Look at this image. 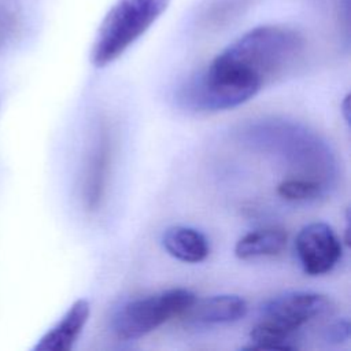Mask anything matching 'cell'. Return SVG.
Listing matches in <instances>:
<instances>
[{
  "mask_svg": "<svg viewBox=\"0 0 351 351\" xmlns=\"http://www.w3.org/2000/svg\"><path fill=\"white\" fill-rule=\"evenodd\" d=\"M304 38L285 25L256 26L219 52L211 66L243 77L261 89L295 69L304 53Z\"/></svg>",
  "mask_w": 351,
  "mask_h": 351,
  "instance_id": "cell-1",
  "label": "cell"
},
{
  "mask_svg": "<svg viewBox=\"0 0 351 351\" xmlns=\"http://www.w3.org/2000/svg\"><path fill=\"white\" fill-rule=\"evenodd\" d=\"M169 3L170 0H117L95 36L92 64L101 69L118 59L152 26Z\"/></svg>",
  "mask_w": 351,
  "mask_h": 351,
  "instance_id": "cell-2",
  "label": "cell"
},
{
  "mask_svg": "<svg viewBox=\"0 0 351 351\" xmlns=\"http://www.w3.org/2000/svg\"><path fill=\"white\" fill-rule=\"evenodd\" d=\"M247 133L255 144L270 148L289 166L311 171L315 180L328 184L329 173L333 169L332 154L310 132L292 123L267 122L251 126Z\"/></svg>",
  "mask_w": 351,
  "mask_h": 351,
  "instance_id": "cell-3",
  "label": "cell"
},
{
  "mask_svg": "<svg viewBox=\"0 0 351 351\" xmlns=\"http://www.w3.org/2000/svg\"><path fill=\"white\" fill-rule=\"evenodd\" d=\"M196 300L186 288H171L119 304L111 315V329L122 340H134L155 330L176 315H182Z\"/></svg>",
  "mask_w": 351,
  "mask_h": 351,
  "instance_id": "cell-4",
  "label": "cell"
},
{
  "mask_svg": "<svg viewBox=\"0 0 351 351\" xmlns=\"http://www.w3.org/2000/svg\"><path fill=\"white\" fill-rule=\"evenodd\" d=\"M258 92L255 85L207 66L180 88L177 101L189 111L214 112L237 107Z\"/></svg>",
  "mask_w": 351,
  "mask_h": 351,
  "instance_id": "cell-5",
  "label": "cell"
},
{
  "mask_svg": "<svg viewBox=\"0 0 351 351\" xmlns=\"http://www.w3.org/2000/svg\"><path fill=\"white\" fill-rule=\"evenodd\" d=\"M332 311V302L321 293L289 291L267 299L259 307L262 321L296 332L302 325Z\"/></svg>",
  "mask_w": 351,
  "mask_h": 351,
  "instance_id": "cell-6",
  "label": "cell"
},
{
  "mask_svg": "<svg viewBox=\"0 0 351 351\" xmlns=\"http://www.w3.org/2000/svg\"><path fill=\"white\" fill-rule=\"evenodd\" d=\"M298 259L310 276L330 271L341 256V243L325 222H311L300 229L295 240Z\"/></svg>",
  "mask_w": 351,
  "mask_h": 351,
  "instance_id": "cell-7",
  "label": "cell"
},
{
  "mask_svg": "<svg viewBox=\"0 0 351 351\" xmlns=\"http://www.w3.org/2000/svg\"><path fill=\"white\" fill-rule=\"evenodd\" d=\"M111 162V136L106 122H101L93 136L82 173L81 196L84 207L95 213L101 206Z\"/></svg>",
  "mask_w": 351,
  "mask_h": 351,
  "instance_id": "cell-8",
  "label": "cell"
},
{
  "mask_svg": "<svg viewBox=\"0 0 351 351\" xmlns=\"http://www.w3.org/2000/svg\"><path fill=\"white\" fill-rule=\"evenodd\" d=\"M90 314L86 299L75 300L63 317L47 330L33 347V351H69L78 340Z\"/></svg>",
  "mask_w": 351,
  "mask_h": 351,
  "instance_id": "cell-9",
  "label": "cell"
},
{
  "mask_svg": "<svg viewBox=\"0 0 351 351\" xmlns=\"http://www.w3.org/2000/svg\"><path fill=\"white\" fill-rule=\"evenodd\" d=\"M247 310V302L241 296L226 293L196 299L184 314L196 325H221L241 319Z\"/></svg>",
  "mask_w": 351,
  "mask_h": 351,
  "instance_id": "cell-10",
  "label": "cell"
},
{
  "mask_svg": "<svg viewBox=\"0 0 351 351\" xmlns=\"http://www.w3.org/2000/svg\"><path fill=\"white\" fill-rule=\"evenodd\" d=\"M162 244L176 259L186 263L204 261L210 254L206 236L189 226H170L163 232Z\"/></svg>",
  "mask_w": 351,
  "mask_h": 351,
  "instance_id": "cell-11",
  "label": "cell"
},
{
  "mask_svg": "<svg viewBox=\"0 0 351 351\" xmlns=\"http://www.w3.org/2000/svg\"><path fill=\"white\" fill-rule=\"evenodd\" d=\"M287 245V233L281 229L266 228L244 234L234 245L239 259L278 255Z\"/></svg>",
  "mask_w": 351,
  "mask_h": 351,
  "instance_id": "cell-12",
  "label": "cell"
},
{
  "mask_svg": "<svg viewBox=\"0 0 351 351\" xmlns=\"http://www.w3.org/2000/svg\"><path fill=\"white\" fill-rule=\"evenodd\" d=\"M295 333L278 325L267 321H259L250 332L251 344L244 347V350H261V351H285L295 350Z\"/></svg>",
  "mask_w": 351,
  "mask_h": 351,
  "instance_id": "cell-13",
  "label": "cell"
},
{
  "mask_svg": "<svg viewBox=\"0 0 351 351\" xmlns=\"http://www.w3.org/2000/svg\"><path fill=\"white\" fill-rule=\"evenodd\" d=\"M328 191V185L322 181L313 178H288L278 184L277 192L278 195L291 202H307L314 200L325 195Z\"/></svg>",
  "mask_w": 351,
  "mask_h": 351,
  "instance_id": "cell-14",
  "label": "cell"
},
{
  "mask_svg": "<svg viewBox=\"0 0 351 351\" xmlns=\"http://www.w3.org/2000/svg\"><path fill=\"white\" fill-rule=\"evenodd\" d=\"M350 337V322L348 319H340L332 324L326 330V339L332 343H341Z\"/></svg>",
  "mask_w": 351,
  "mask_h": 351,
  "instance_id": "cell-15",
  "label": "cell"
},
{
  "mask_svg": "<svg viewBox=\"0 0 351 351\" xmlns=\"http://www.w3.org/2000/svg\"><path fill=\"white\" fill-rule=\"evenodd\" d=\"M348 104H350V96L347 95L344 97L343 104H341V108H343V112H344V118H346L347 122H350V107H348Z\"/></svg>",
  "mask_w": 351,
  "mask_h": 351,
  "instance_id": "cell-16",
  "label": "cell"
}]
</instances>
